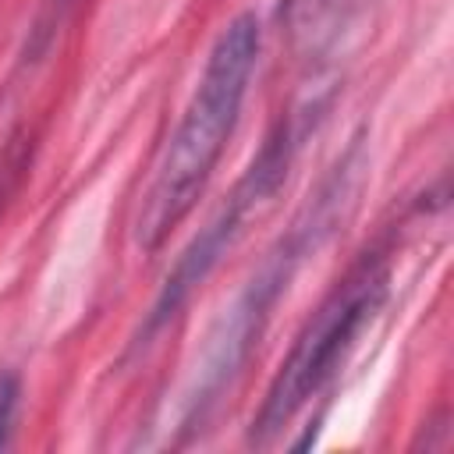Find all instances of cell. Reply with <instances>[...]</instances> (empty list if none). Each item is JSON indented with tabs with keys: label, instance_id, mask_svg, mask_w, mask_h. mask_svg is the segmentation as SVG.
Masks as SVG:
<instances>
[{
	"label": "cell",
	"instance_id": "3957f363",
	"mask_svg": "<svg viewBox=\"0 0 454 454\" xmlns=\"http://www.w3.org/2000/svg\"><path fill=\"white\" fill-rule=\"evenodd\" d=\"M14 408H18V380L11 372L0 376V447L7 443L11 422H14Z\"/></svg>",
	"mask_w": 454,
	"mask_h": 454
},
{
	"label": "cell",
	"instance_id": "7a4b0ae2",
	"mask_svg": "<svg viewBox=\"0 0 454 454\" xmlns=\"http://www.w3.org/2000/svg\"><path fill=\"white\" fill-rule=\"evenodd\" d=\"M383 294H387V277L380 270H369V273L348 280L344 291H337L316 312V319L301 330L287 362L280 365V372L273 376V383L266 390V401L252 422L255 443H270L291 422V415L323 387V380L344 358L351 340L362 333V326L383 305Z\"/></svg>",
	"mask_w": 454,
	"mask_h": 454
},
{
	"label": "cell",
	"instance_id": "6da1fadb",
	"mask_svg": "<svg viewBox=\"0 0 454 454\" xmlns=\"http://www.w3.org/2000/svg\"><path fill=\"white\" fill-rule=\"evenodd\" d=\"M255 60H259V21L255 14H238L216 35L202 78L184 106V117L160 156L142 213L135 220V241L142 252H156L202 195L234 131Z\"/></svg>",
	"mask_w": 454,
	"mask_h": 454
}]
</instances>
